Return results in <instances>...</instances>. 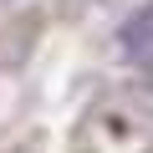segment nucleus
Returning <instances> with one entry per match:
<instances>
[{
    "label": "nucleus",
    "instance_id": "obj_1",
    "mask_svg": "<svg viewBox=\"0 0 153 153\" xmlns=\"http://www.w3.org/2000/svg\"><path fill=\"white\" fill-rule=\"evenodd\" d=\"M117 41H123V56H128V61H133L143 76H153V5L133 10V16L123 21Z\"/></svg>",
    "mask_w": 153,
    "mask_h": 153
}]
</instances>
